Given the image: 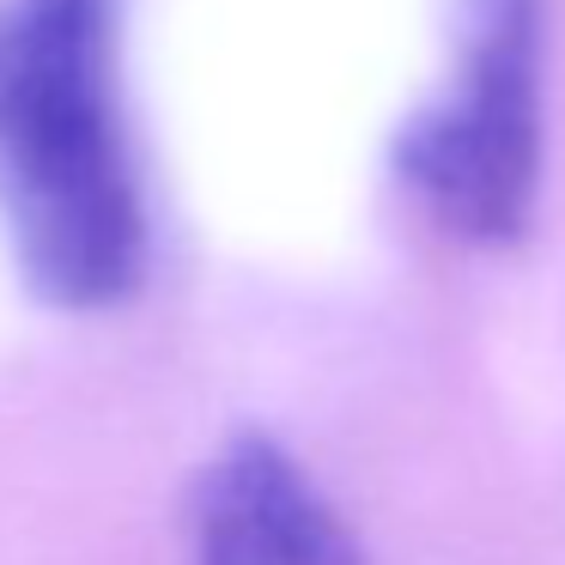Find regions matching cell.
<instances>
[{
    "mask_svg": "<svg viewBox=\"0 0 565 565\" xmlns=\"http://www.w3.org/2000/svg\"><path fill=\"white\" fill-rule=\"evenodd\" d=\"M195 565H365L341 511L274 438H232L195 492Z\"/></svg>",
    "mask_w": 565,
    "mask_h": 565,
    "instance_id": "3",
    "label": "cell"
},
{
    "mask_svg": "<svg viewBox=\"0 0 565 565\" xmlns=\"http://www.w3.org/2000/svg\"><path fill=\"white\" fill-rule=\"evenodd\" d=\"M0 225L55 310L122 305L147 201L116 86V0H0Z\"/></svg>",
    "mask_w": 565,
    "mask_h": 565,
    "instance_id": "1",
    "label": "cell"
},
{
    "mask_svg": "<svg viewBox=\"0 0 565 565\" xmlns=\"http://www.w3.org/2000/svg\"><path fill=\"white\" fill-rule=\"evenodd\" d=\"M541 0H456L450 74L395 135L402 189L468 244H511L541 189Z\"/></svg>",
    "mask_w": 565,
    "mask_h": 565,
    "instance_id": "2",
    "label": "cell"
}]
</instances>
